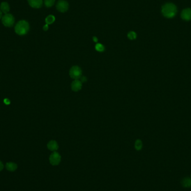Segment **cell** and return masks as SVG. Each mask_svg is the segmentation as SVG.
<instances>
[{"label":"cell","mask_w":191,"mask_h":191,"mask_svg":"<svg viewBox=\"0 0 191 191\" xmlns=\"http://www.w3.org/2000/svg\"><path fill=\"white\" fill-rule=\"evenodd\" d=\"M177 13V6L172 3H167L164 4L162 8V13L165 18H171L176 15Z\"/></svg>","instance_id":"obj_1"},{"label":"cell","mask_w":191,"mask_h":191,"mask_svg":"<svg viewBox=\"0 0 191 191\" xmlns=\"http://www.w3.org/2000/svg\"><path fill=\"white\" fill-rule=\"evenodd\" d=\"M30 26L29 22L26 20H22L16 24L15 27V31L18 35H25L29 31Z\"/></svg>","instance_id":"obj_2"},{"label":"cell","mask_w":191,"mask_h":191,"mask_svg":"<svg viewBox=\"0 0 191 191\" xmlns=\"http://www.w3.org/2000/svg\"><path fill=\"white\" fill-rule=\"evenodd\" d=\"M1 21L4 27H13V24H15V18L12 14L6 13L2 16Z\"/></svg>","instance_id":"obj_3"},{"label":"cell","mask_w":191,"mask_h":191,"mask_svg":"<svg viewBox=\"0 0 191 191\" xmlns=\"http://www.w3.org/2000/svg\"><path fill=\"white\" fill-rule=\"evenodd\" d=\"M69 76L74 80H78L82 77V70L78 66L72 67L69 71Z\"/></svg>","instance_id":"obj_4"},{"label":"cell","mask_w":191,"mask_h":191,"mask_svg":"<svg viewBox=\"0 0 191 191\" xmlns=\"http://www.w3.org/2000/svg\"><path fill=\"white\" fill-rule=\"evenodd\" d=\"M61 160V156L57 151H54L49 157L50 164L53 165H57L59 164Z\"/></svg>","instance_id":"obj_5"},{"label":"cell","mask_w":191,"mask_h":191,"mask_svg":"<svg viewBox=\"0 0 191 191\" xmlns=\"http://www.w3.org/2000/svg\"><path fill=\"white\" fill-rule=\"evenodd\" d=\"M69 7V4L67 1L64 0L59 1L57 4V9L61 13L66 12Z\"/></svg>","instance_id":"obj_6"},{"label":"cell","mask_w":191,"mask_h":191,"mask_svg":"<svg viewBox=\"0 0 191 191\" xmlns=\"http://www.w3.org/2000/svg\"><path fill=\"white\" fill-rule=\"evenodd\" d=\"M181 18L183 20L187 21L191 20V9H184L181 13Z\"/></svg>","instance_id":"obj_7"},{"label":"cell","mask_w":191,"mask_h":191,"mask_svg":"<svg viewBox=\"0 0 191 191\" xmlns=\"http://www.w3.org/2000/svg\"><path fill=\"white\" fill-rule=\"evenodd\" d=\"M27 2L31 7L39 9L43 5V0H27Z\"/></svg>","instance_id":"obj_8"},{"label":"cell","mask_w":191,"mask_h":191,"mask_svg":"<svg viewBox=\"0 0 191 191\" xmlns=\"http://www.w3.org/2000/svg\"><path fill=\"white\" fill-rule=\"evenodd\" d=\"M82 83L81 81L78 80H75L72 83V89L74 92L79 91L82 88Z\"/></svg>","instance_id":"obj_9"},{"label":"cell","mask_w":191,"mask_h":191,"mask_svg":"<svg viewBox=\"0 0 191 191\" xmlns=\"http://www.w3.org/2000/svg\"><path fill=\"white\" fill-rule=\"evenodd\" d=\"M47 147L50 150L55 151L57 150H58L59 147H58V143L57 142H55L54 140H51L47 144Z\"/></svg>","instance_id":"obj_10"},{"label":"cell","mask_w":191,"mask_h":191,"mask_svg":"<svg viewBox=\"0 0 191 191\" xmlns=\"http://www.w3.org/2000/svg\"><path fill=\"white\" fill-rule=\"evenodd\" d=\"M0 10L2 13L6 14L10 11V6L7 2H2L0 4Z\"/></svg>","instance_id":"obj_11"},{"label":"cell","mask_w":191,"mask_h":191,"mask_svg":"<svg viewBox=\"0 0 191 191\" xmlns=\"http://www.w3.org/2000/svg\"><path fill=\"white\" fill-rule=\"evenodd\" d=\"M6 168L9 171L14 172L18 168V165L13 162H9L6 163Z\"/></svg>","instance_id":"obj_12"},{"label":"cell","mask_w":191,"mask_h":191,"mask_svg":"<svg viewBox=\"0 0 191 191\" xmlns=\"http://www.w3.org/2000/svg\"><path fill=\"white\" fill-rule=\"evenodd\" d=\"M182 184L183 186L185 188L191 187V178L186 177L183 178L182 181Z\"/></svg>","instance_id":"obj_13"},{"label":"cell","mask_w":191,"mask_h":191,"mask_svg":"<svg viewBox=\"0 0 191 191\" xmlns=\"http://www.w3.org/2000/svg\"><path fill=\"white\" fill-rule=\"evenodd\" d=\"M55 20V18L53 15H49L48 16H47L46 18H45V22L46 24L50 25V24H53Z\"/></svg>","instance_id":"obj_14"},{"label":"cell","mask_w":191,"mask_h":191,"mask_svg":"<svg viewBox=\"0 0 191 191\" xmlns=\"http://www.w3.org/2000/svg\"><path fill=\"white\" fill-rule=\"evenodd\" d=\"M142 142L140 140H137L135 143V147L137 150H140L142 149Z\"/></svg>","instance_id":"obj_15"},{"label":"cell","mask_w":191,"mask_h":191,"mask_svg":"<svg viewBox=\"0 0 191 191\" xmlns=\"http://www.w3.org/2000/svg\"><path fill=\"white\" fill-rule=\"evenodd\" d=\"M55 0H44V4L46 7H50L53 6Z\"/></svg>","instance_id":"obj_16"},{"label":"cell","mask_w":191,"mask_h":191,"mask_svg":"<svg viewBox=\"0 0 191 191\" xmlns=\"http://www.w3.org/2000/svg\"><path fill=\"white\" fill-rule=\"evenodd\" d=\"M95 49L96 50L99 52H102L104 51L105 50V47L103 45L100 44V43H98L95 46Z\"/></svg>","instance_id":"obj_17"},{"label":"cell","mask_w":191,"mask_h":191,"mask_svg":"<svg viewBox=\"0 0 191 191\" xmlns=\"http://www.w3.org/2000/svg\"><path fill=\"white\" fill-rule=\"evenodd\" d=\"M128 37L130 40H134L136 38V34L134 31H130L128 34Z\"/></svg>","instance_id":"obj_18"},{"label":"cell","mask_w":191,"mask_h":191,"mask_svg":"<svg viewBox=\"0 0 191 191\" xmlns=\"http://www.w3.org/2000/svg\"><path fill=\"white\" fill-rule=\"evenodd\" d=\"M80 80L81 81L82 83V82H85L86 81H87V78H86V77H85V76H82V77H80Z\"/></svg>","instance_id":"obj_19"},{"label":"cell","mask_w":191,"mask_h":191,"mask_svg":"<svg viewBox=\"0 0 191 191\" xmlns=\"http://www.w3.org/2000/svg\"><path fill=\"white\" fill-rule=\"evenodd\" d=\"M4 103H5L6 105H9V104L10 103V100H9V99H7V98H5L4 101Z\"/></svg>","instance_id":"obj_20"},{"label":"cell","mask_w":191,"mask_h":191,"mask_svg":"<svg viewBox=\"0 0 191 191\" xmlns=\"http://www.w3.org/2000/svg\"><path fill=\"white\" fill-rule=\"evenodd\" d=\"M4 165L3 164L2 162L0 160V172L1 170H2V169H4Z\"/></svg>","instance_id":"obj_21"},{"label":"cell","mask_w":191,"mask_h":191,"mask_svg":"<svg viewBox=\"0 0 191 191\" xmlns=\"http://www.w3.org/2000/svg\"><path fill=\"white\" fill-rule=\"evenodd\" d=\"M49 25H48V24H46V25H45L43 27V30H44V31H47L48 30V29H49V26H48Z\"/></svg>","instance_id":"obj_22"},{"label":"cell","mask_w":191,"mask_h":191,"mask_svg":"<svg viewBox=\"0 0 191 191\" xmlns=\"http://www.w3.org/2000/svg\"><path fill=\"white\" fill-rule=\"evenodd\" d=\"M93 40H94V42H96V43H97L98 41V39L97 38V37H96V36H94V38H93Z\"/></svg>","instance_id":"obj_23"},{"label":"cell","mask_w":191,"mask_h":191,"mask_svg":"<svg viewBox=\"0 0 191 191\" xmlns=\"http://www.w3.org/2000/svg\"><path fill=\"white\" fill-rule=\"evenodd\" d=\"M2 11H1V10H0V19L1 18H2Z\"/></svg>","instance_id":"obj_24"}]
</instances>
